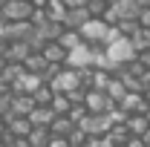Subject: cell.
<instances>
[{"label": "cell", "instance_id": "6da1fadb", "mask_svg": "<svg viewBox=\"0 0 150 147\" xmlns=\"http://www.w3.org/2000/svg\"><path fill=\"white\" fill-rule=\"evenodd\" d=\"M104 52H107V61H110V75H115V72H118V66L130 64L133 58H136V49H133V43L127 40V37L112 40L110 46H104Z\"/></svg>", "mask_w": 150, "mask_h": 147}, {"label": "cell", "instance_id": "7a4b0ae2", "mask_svg": "<svg viewBox=\"0 0 150 147\" xmlns=\"http://www.w3.org/2000/svg\"><path fill=\"white\" fill-rule=\"evenodd\" d=\"M81 37H84V43L87 46H107V35H110V26L104 23L101 18H90L81 29Z\"/></svg>", "mask_w": 150, "mask_h": 147}, {"label": "cell", "instance_id": "3957f363", "mask_svg": "<svg viewBox=\"0 0 150 147\" xmlns=\"http://www.w3.org/2000/svg\"><path fill=\"white\" fill-rule=\"evenodd\" d=\"M112 127V121H110V115L107 112H101V115H90L87 112V118L78 124V130L81 133H87V139H98V136H107Z\"/></svg>", "mask_w": 150, "mask_h": 147}, {"label": "cell", "instance_id": "277c9868", "mask_svg": "<svg viewBox=\"0 0 150 147\" xmlns=\"http://www.w3.org/2000/svg\"><path fill=\"white\" fill-rule=\"evenodd\" d=\"M32 6L26 3V0H6V6L0 9V18L6 20V23H23V20L32 18Z\"/></svg>", "mask_w": 150, "mask_h": 147}, {"label": "cell", "instance_id": "5b68a950", "mask_svg": "<svg viewBox=\"0 0 150 147\" xmlns=\"http://www.w3.org/2000/svg\"><path fill=\"white\" fill-rule=\"evenodd\" d=\"M49 87H52L55 95H67V92H72V90L81 87V78H78V72H72V69H67V66H64V69L58 72V78L49 84Z\"/></svg>", "mask_w": 150, "mask_h": 147}, {"label": "cell", "instance_id": "8992f818", "mask_svg": "<svg viewBox=\"0 0 150 147\" xmlns=\"http://www.w3.org/2000/svg\"><path fill=\"white\" fill-rule=\"evenodd\" d=\"M90 64H93V49L84 43V46H78L72 52H67V69H72V72H81V69H90Z\"/></svg>", "mask_w": 150, "mask_h": 147}, {"label": "cell", "instance_id": "52a82bcc", "mask_svg": "<svg viewBox=\"0 0 150 147\" xmlns=\"http://www.w3.org/2000/svg\"><path fill=\"white\" fill-rule=\"evenodd\" d=\"M84 107H87L90 115H101V112L110 110L112 104H110V98H107L101 90H90V92H87V98H84Z\"/></svg>", "mask_w": 150, "mask_h": 147}, {"label": "cell", "instance_id": "ba28073f", "mask_svg": "<svg viewBox=\"0 0 150 147\" xmlns=\"http://www.w3.org/2000/svg\"><path fill=\"white\" fill-rule=\"evenodd\" d=\"M35 110V101H32V95H12V110L6 118H29Z\"/></svg>", "mask_w": 150, "mask_h": 147}, {"label": "cell", "instance_id": "9c48e42d", "mask_svg": "<svg viewBox=\"0 0 150 147\" xmlns=\"http://www.w3.org/2000/svg\"><path fill=\"white\" fill-rule=\"evenodd\" d=\"M40 55H43V61H46V64H58V66H64V64H67V49H64L58 40L46 43Z\"/></svg>", "mask_w": 150, "mask_h": 147}, {"label": "cell", "instance_id": "30bf717a", "mask_svg": "<svg viewBox=\"0 0 150 147\" xmlns=\"http://www.w3.org/2000/svg\"><path fill=\"white\" fill-rule=\"evenodd\" d=\"M43 81L38 75H23L18 84H12V95H35V90L40 87Z\"/></svg>", "mask_w": 150, "mask_h": 147}, {"label": "cell", "instance_id": "8fae6325", "mask_svg": "<svg viewBox=\"0 0 150 147\" xmlns=\"http://www.w3.org/2000/svg\"><path fill=\"white\" fill-rule=\"evenodd\" d=\"M6 127H9V136L12 139H29L32 121L29 118H6Z\"/></svg>", "mask_w": 150, "mask_h": 147}, {"label": "cell", "instance_id": "7c38bea8", "mask_svg": "<svg viewBox=\"0 0 150 147\" xmlns=\"http://www.w3.org/2000/svg\"><path fill=\"white\" fill-rule=\"evenodd\" d=\"M87 20H90L87 6H81V9H69V12H67V18H64V29H75V32H78Z\"/></svg>", "mask_w": 150, "mask_h": 147}, {"label": "cell", "instance_id": "4fadbf2b", "mask_svg": "<svg viewBox=\"0 0 150 147\" xmlns=\"http://www.w3.org/2000/svg\"><path fill=\"white\" fill-rule=\"evenodd\" d=\"M29 55H32V49H29V43H23V40L9 43V49H6V61H9V64H23Z\"/></svg>", "mask_w": 150, "mask_h": 147}, {"label": "cell", "instance_id": "5bb4252c", "mask_svg": "<svg viewBox=\"0 0 150 147\" xmlns=\"http://www.w3.org/2000/svg\"><path fill=\"white\" fill-rule=\"evenodd\" d=\"M112 12L118 15V23H121V20H136L142 9H139V3H136V0H121V3H115V6H112Z\"/></svg>", "mask_w": 150, "mask_h": 147}, {"label": "cell", "instance_id": "9a60e30c", "mask_svg": "<svg viewBox=\"0 0 150 147\" xmlns=\"http://www.w3.org/2000/svg\"><path fill=\"white\" fill-rule=\"evenodd\" d=\"M124 127H127V133H130L133 139H144V133L150 130V124H147V118H144V115H127Z\"/></svg>", "mask_w": 150, "mask_h": 147}, {"label": "cell", "instance_id": "2e32d148", "mask_svg": "<svg viewBox=\"0 0 150 147\" xmlns=\"http://www.w3.org/2000/svg\"><path fill=\"white\" fill-rule=\"evenodd\" d=\"M55 118H58V115L49 110V107H35V110H32V115H29L32 127H49V124H52Z\"/></svg>", "mask_w": 150, "mask_h": 147}, {"label": "cell", "instance_id": "e0dca14e", "mask_svg": "<svg viewBox=\"0 0 150 147\" xmlns=\"http://www.w3.org/2000/svg\"><path fill=\"white\" fill-rule=\"evenodd\" d=\"M46 66H49V64L43 61V55H40V52H32V55L23 61V69H26V75H38V78L43 75V69H46Z\"/></svg>", "mask_w": 150, "mask_h": 147}, {"label": "cell", "instance_id": "ac0fdd59", "mask_svg": "<svg viewBox=\"0 0 150 147\" xmlns=\"http://www.w3.org/2000/svg\"><path fill=\"white\" fill-rule=\"evenodd\" d=\"M43 12H46V18L52 20V23H61V26H64V18H67V12H69V9L64 6V0H49Z\"/></svg>", "mask_w": 150, "mask_h": 147}, {"label": "cell", "instance_id": "d6986e66", "mask_svg": "<svg viewBox=\"0 0 150 147\" xmlns=\"http://www.w3.org/2000/svg\"><path fill=\"white\" fill-rule=\"evenodd\" d=\"M104 95L110 98V104H121V101H124V95H127V87H124L118 78H110V84H107Z\"/></svg>", "mask_w": 150, "mask_h": 147}, {"label": "cell", "instance_id": "ffe728a7", "mask_svg": "<svg viewBox=\"0 0 150 147\" xmlns=\"http://www.w3.org/2000/svg\"><path fill=\"white\" fill-rule=\"evenodd\" d=\"M72 130H75V124L69 121V118H67V115H58L55 121L49 124V133H52L55 139H67V136H69Z\"/></svg>", "mask_w": 150, "mask_h": 147}, {"label": "cell", "instance_id": "44dd1931", "mask_svg": "<svg viewBox=\"0 0 150 147\" xmlns=\"http://www.w3.org/2000/svg\"><path fill=\"white\" fill-rule=\"evenodd\" d=\"M58 43H61L67 52H72L78 46H84V37H81V32H75V29H64V35L58 37Z\"/></svg>", "mask_w": 150, "mask_h": 147}, {"label": "cell", "instance_id": "7402d4cb", "mask_svg": "<svg viewBox=\"0 0 150 147\" xmlns=\"http://www.w3.org/2000/svg\"><path fill=\"white\" fill-rule=\"evenodd\" d=\"M49 139H52L49 127H32L26 141H29V147H49Z\"/></svg>", "mask_w": 150, "mask_h": 147}, {"label": "cell", "instance_id": "603a6c76", "mask_svg": "<svg viewBox=\"0 0 150 147\" xmlns=\"http://www.w3.org/2000/svg\"><path fill=\"white\" fill-rule=\"evenodd\" d=\"M52 98H55V92H52L49 84H40V87L35 90V95H32L35 107H49V104H52Z\"/></svg>", "mask_w": 150, "mask_h": 147}, {"label": "cell", "instance_id": "cb8c5ba5", "mask_svg": "<svg viewBox=\"0 0 150 147\" xmlns=\"http://www.w3.org/2000/svg\"><path fill=\"white\" fill-rule=\"evenodd\" d=\"M107 139H110L115 147H124V144H127V139H130V133H127V127H124V124H112L110 133H107Z\"/></svg>", "mask_w": 150, "mask_h": 147}, {"label": "cell", "instance_id": "d4e9b609", "mask_svg": "<svg viewBox=\"0 0 150 147\" xmlns=\"http://www.w3.org/2000/svg\"><path fill=\"white\" fill-rule=\"evenodd\" d=\"M0 75H3V78H6V84L12 87V84H18L20 78L26 75V69H23V64H6V69H3Z\"/></svg>", "mask_w": 150, "mask_h": 147}, {"label": "cell", "instance_id": "484cf974", "mask_svg": "<svg viewBox=\"0 0 150 147\" xmlns=\"http://www.w3.org/2000/svg\"><path fill=\"white\" fill-rule=\"evenodd\" d=\"M49 110L55 112V115H67V112L72 110V104H69V98H67V95H55V98H52V104H49Z\"/></svg>", "mask_w": 150, "mask_h": 147}, {"label": "cell", "instance_id": "4316f807", "mask_svg": "<svg viewBox=\"0 0 150 147\" xmlns=\"http://www.w3.org/2000/svg\"><path fill=\"white\" fill-rule=\"evenodd\" d=\"M115 29H118V35H121V37H127V40H130V37H136L139 32H142L136 20H121V23H118Z\"/></svg>", "mask_w": 150, "mask_h": 147}, {"label": "cell", "instance_id": "83f0119b", "mask_svg": "<svg viewBox=\"0 0 150 147\" xmlns=\"http://www.w3.org/2000/svg\"><path fill=\"white\" fill-rule=\"evenodd\" d=\"M107 9H110L107 0H87V12H90V18H104Z\"/></svg>", "mask_w": 150, "mask_h": 147}, {"label": "cell", "instance_id": "f1b7e54d", "mask_svg": "<svg viewBox=\"0 0 150 147\" xmlns=\"http://www.w3.org/2000/svg\"><path fill=\"white\" fill-rule=\"evenodd\" d=\"M67 118H69L75 127H78V124H81V121L87 118V107H84V104H81V107H72V110L67 112Z\"/></svg>", "mask_w": 150, "mask_h": 147}, {"label": "cell", "instance_id": "f546056e", "mask_svg": "<svg viewBox=\"0 0 150 147\" xmlns=\"http://www.w3.org/2000/svg\"><path fill=\"white\" fill-rule=\"evenodd\" d=\"M67 141H69V147H84L87 144V133H81V130L75 127L69 136H67Z\"/></svg>", "mask_w": 150, "mask_h": 147}, {"label": "cell", "instance_id": "4dcf8cb0", "mask_svg": "<svg viewBox=\"0 0 150 147\" xmlns=\"http://www.w3.org/2000/svg\"><path fill=\"white\" fill-rule=\"evenodd\" d=\"M67 98H69V104H72V107H81V104H84V98H87V90H81V87H78V90L67 92Z\"/></svg>", "mask_w": 150, "mask_h": 147}, {"label": "cell", "instance_id": "1f68e13d", "mask_svg": "<svg viewBox=\"0 0 150 147\" xmlns=\"http://www.w3.org/2000/svg\"><path fill=\"white\" fill-rule=\"evenodd\" d=\"M84 147H115V144H112L107 136H98V139H87V144H84Z\"/></svg>", "mask_w": 150, "mask_h": 147}, {"label": "cell", "instance_id": "d6a6232c", "mask_svg": "<svg viewBox=\"0 0 150 147\" xmlns=\"http://www.w3.org/2000/svg\"><path fill=\"white\" fill-rule=\"evenodd\" d=\"M136 23H139V29H142V32L150 29V9H142V12H139V18H136Z\"/></svg>", "mask_w": 150, "mask_h": 147}, {"label": "cell", "instance_id": "836d02e7", "mask_svg": "<svg viewBox=\"0 0 150 147\" xmlns=\"http://www.w3.org/2000/svg\"><path fill=\"white\" fill-rule=\"evenodd\" d=\"M12 110V95H0V118H6Z\"/></svg>", "mask_w": 150, "mask_h": 147}, {"label": "cell", "instance_id": "e575fe53", "mask_svg": "<svg viewBox=\"0 0 150 147\" xmlns=\"http://www.w3.org/2000/svg\"><path fill=\"white\" fill-rule=\"evenodd\" d=\"M136 61H139V64H142L144 69H150V49H144V52H139V55H136Z\"/></svg>", "mask_w": 150, "mask_h": 147}, {"label": "cell", "instance_id": "d590c367", "mask_svg": "<svg viewBox=\"0 0 150 147\" xmlns=\"http://www.w3.org/2000/svg\"><path fill=\"white\" fill-rule=\"evenodd\" d=\"M64 6L67 9H81V6H87V0H64Z\"/></svg>", "mask_w": 150, "mask_h": 147}, {"label": "cell", "instance_id": "8d00e7d4", "mask_svg": "<svg viewBox=\"0 0 150 147\" xmlns=\"http://www.w3.org/2000/svg\"><path fill=\"white\" fill-rule=\"evenodd\" d=\"M49 147H69V141H67V139H55V136H52V139H49Z\"/></svg>", "mask_w": 150, "mask_h": 147}, {"label": "cell", "instance_id": "74e56055", "mask_svg": "<svg viewBox=\"0 0 150 147\" xmlns=\"http://www.w3.org/2000/svg\"><path fill=\"white\" fill-rule=\"evenodd\" d=\"M124 147H147V144H144V139H133V136H130Z\"/></svg>", "mask_w": 150, "mask_h": 147}, {"label": "cell", "instance_id": "f35d334b", "mask_svg": "<svg viewBox=\"0 0 150 147\" xmlns=\"http://www.w3.org/2000/svg\"><path fill=\"white\" fill-rule=\"evenodd\" d=\"M0 95H12V87L6 84V78L0 75Z\"/></svg>", "mask_w": 150, "mask_h": 147}, {"label": "cell", "instance_id": "ab89813d", "mask_svg": "<svg viewBox=\"0 0 150 147\" xmlns=\"http://www.w3.org/2000/svg\"><path fill=\"white\" fill-rule=\"evenodd\" d=\"M26 3H29L32 9H46V3H49V0H26Z\"/></svg>", "mask_w": 150, "mask_h": 147}, {"label": "cell", "instance_id": "60d3db41", "mask_svg": "<svg viewBox=\"0 0 150 147\" xmlns=\"http://www.w3.org/2000/svg\"><path fill=\"white\" fill-rule=\"evenodd\" d=\"M142 87H144V90H147V87H150V69H147V72H144V75H142Z\"/></svg>", "mask_w": 150, "mask_h": 147}, {"label": "cell", "instance_id": "b9f144b4", "mask_svg": "<svg viewBox=\"0 0 150 147\" xmlns=\"http://www.w3.org/2000/svg\"><path fill=\"white\" fill-rule=\"evenodd\" d=\"M6 133H9V127H6V118H0V139H3Z\"/></svg>", "mask_w": 150, "mask_h": 147}, {"label": "cell", "instance_id": "7bdbcfd3", "mask_svg": "<svg viewBox=\"0 0 150 147\" xmlns=\"http://www.w3.org/2000/svg\"><path fill=\"white\" fill-rule=\"evenodd\" d=\"M139 3V9H150V0H136Z\"/></svg>", "mask_w": 150, "mask_h": 147}, {"label": "cell", "instance_id": "ee69618b", "mask_svg": "<svg viewBox=\"0 0 150 147\" xmlns=\"http://www.w3.org/2000/svg\"><path fill=\"white\" fill-rule=\"evenodd\" d=\"M6 64H9V61H6V55H0V72L6 69Z\"/></svg>", "mask_w": 150, "mask_h": 147}, {"label": "cell", "instance_id": "f6af8a7d", "mask_svg": "<svg viewBox=\"0 0 150 147\" xmlns=\"http://www.w3.org/2000/svg\"><path fill=\"white\" fill-rule=\"evenodd\" d=\"M142 95H144V101H147V104H150V87H147V90H144V92H142Z\"/></svg>", "mask_w": 150, "mask_h": 147}, {"label": "cell", "instance_id": "bcb514c9", "mask_svg": "<svg viewBox=\"0 0 150 147\" xmlns=\"http://www.w3.org/2000/svg\"><path fill=\"white\" fill-rule=\"evenodd\" d=\"M144 144L150 147V130H147V133H144Z\"/></svg>", "mask_w": 150, "mask_h": 147}, {"label": "cell", "instance_id": "7dc6e473", "mask_svg": "<svg viewBox=\"0 0 150 147\" xmlns=\"http://www.w3.org/2000/svg\"><path fill=\"white\" fill-rule=\"evenodd\" d=\"M107 3H110V6H115V3H121V0H107Z\"/></svg>", "mask_w": 150, "mask_h": 147}, {"label": "cell", "instance_id": "c3c4849f", "mask_svg": "<svg viewBox=\"0 0 150 147\" xmlns=\"http://www.w3.org/2000/svg\"><path fill=\"white\" fill-rule=\"evenodd\" d=\"M3 6H6V0H0V9H3Z\"/></svg>", "mask_w": 150, "mask_h": 147}, {"label": "cell", "instance_id": "681fc988", "mask_svg": "<svg viewBox=\"0 0 150 147\" xmlns=\"http://www.w3.org/2000/svg\"><path fill=\"white\" fill-rule=\"evenodd\" d=\"M0 147H6V144H3V141H0Z\"/></svg>", "mask_w": 150, "mask_h": 147}]
</instances>
